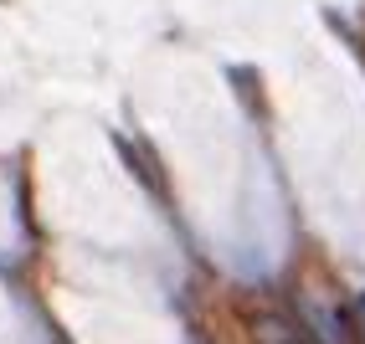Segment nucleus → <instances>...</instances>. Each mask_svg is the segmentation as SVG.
<instances>
[{"label":"nucleus","instance_id":"nucleus-1","mask_svg":"<svg viewBox=\"0 0 365 344\" xmlns=\"http://www.w3.org/2000/svg\"><path fill=\"white\" fill-rule=\"evenodd\" d=\"M360 334H365V303H360Z\"/></svg>","mask_w":365,"mask_h":344}]
</instances>
